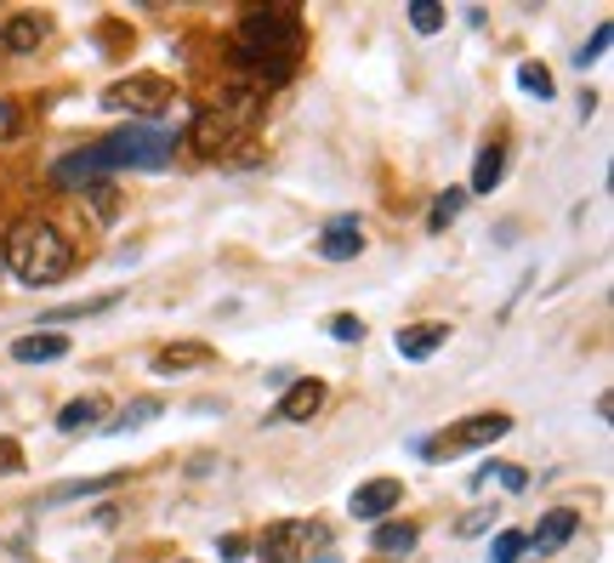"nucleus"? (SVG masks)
Segmentation results:
<instances>
[{
    "instance_id": "obj_14",
    "label": "nucleus",
    "mask_w": 614,
    "mask_h": 563,
    "mask_svg": "<svg viewBox=\"0 0 614 563\" xmlns=\"http://www.w3.org/2000/svg\"><path fill=\"white\" fill-rule=\"evenodd\" d=\"M217 353L205 347V342H177V347H160L154 353V371L160 376H188V371H199V364H211Z\"/></svg>"
},
{
    "instance_id": "obj_22",
    "label": "nucleus",
    "mask_w": 614,
    "mask_h": 563,
    "mask_svg": "<svg viewBox=\"0 0 614 563\" xmlns=\"http://www.w3.org/2000/svg\"><path fill=\"white\" fill-rule=\"evenodd\" d=\"M461 206H467V188L438 194V200H432V211H427V228H432V234H443V228H450V222L461 217Z\"/></svg>"
},
{
    "instance_id": "obj_21",
    "label": "nucleus",
    "mask_w": 614,
    "mask_h": 563,
    "mask_svg": "<svg viewBox=\"0 0 614 563\" xmlns=\"http://www.w3.org/2000/svg\"><path fill=\"white\" fill-rule=\"evenodd\" d=\"M109 308H120V290L91 296V302H75V308H52V313H46V324L57 330V324H68V319H91V313H109Z\"/></svg>"
},
{
    "instance_id": "obj_23",
    "label": "nucleus",
    "mask_w": 614,
    "mask_h": 563,
    "mask_svg": "<svg viewBox=\"0 0 614 563\" xmlns=\"http://www.w3.org/2000/svg\"><path fill=\"white\" fill-rule=\"evenodd\" d=\"M524 552H529L524 529H501V536L490 541V563H524Z\"/></svg>"
},
{
    "instance_id": "obj_11",
    "label": "nucleus",
    "mask_w": 614,
    "mask_h": 563,
    "mask_svg": "<svg viewBox=\"0 0 614 563\" xmlns=\"http://www.w3.org/2000/svg\"><path fill=\"white\" fill-rule=\"evenodd\" d=\"M443 342H450V324L443 319H432V324H404L398 336H393V347L409 358V364H421V358H432Z\"/></svg>"
},
{
    "instance_id": "obj_25",
    "label": "nucleus",
    "mask_w": 614,
    "mask_h": 563,
    "mask_svg": "<svg viewBox=\"0 0 614 563\" xmlns=\"http://www.w3.org/2000/svg\"><path fill=\"white\" fill-rule=\"evenodd\" d=\"M608 35H614V29H608V23H597V29H592V41L574 52V69H586V63H597V57L608 52Z\"/></svg>"
},
{
    "instance_id": "obj_27",
    "label": "nucleus",
    "mask_w": 614,
    "mask_h": 563,
    "mask_svg": "<svg viewBox=\"0 0 614 563\" xmlns=\"http://www.w3.org/2000/svg\"><path fill=\"white\" fill-rule=\"evenodd\" d=\"M330 336H336V342H364V319H353V313H330Z\"/></svg>"
},
{
    "instance_id": "obj_20",
    "label": "nucleus",
    "mask_w": 614,
    "mask_h": 563,
    "mask_svg": "<svg viewBox=\"0 0 614 563\" xmlns=\"http://www.w3.org/2000/svg\"><path fill=\"white\" fill-rule=\"evenodd\" d=\"M518 86L529 91V97H540V103H552V97H558V80H552V69H546V63H518Z\"/></svg>"
},
{
    "instance_id": "obj_31",
    "label": "nucleus",
    "mask_w": 614,
    "mask_h": 563,
    "mask_svg": "<svg viewBox=\"0 0 614 563\" xmlns=\"http://www.w3.org/2000/svg\"><path fill=\"white\" fill-rule=\"evenodd\" d=\"M314 563H341V558H336V552H319V558H314Z\"/></svg>"
},
{
    "instance_id": "obj_18",
    "label": "nucleus",
    "mask_w": 614,
    "mask_h": 563,
    "mask_svg": "<svg viewBox=\"0 0 614 563\" xmlns=\"http://www.w3.org/2000/svg\"><path fill=\"white\" fill-rule=\"evenodd\" d=\"M160 399H136V405H125V416H114V421H102V433L109 439H125V433H136V427H149V421H160Z\"/></svg>"
},
{
    "instance_id": "obj_26",
    "label": "nucleus",
    "mask_w": 614,
    "mask_h": 563,
    "mask_svg": "<svg viewBox=\"0 0 614 563\" xmlns=\"http://www.w3.org/2000/svg\"><path fill=\"white\" fill-rule=\"evenodd\" d=\"M495 523V501H484V507H472L461 523H456V536H484V529Z\"/></svg>"
},
{
    "instance_id": "obj_5",
    "label": "nucleus",
    "mask_w": 614,
    "mask_h": 563,
    "mask_svg": "<svg viewBox=\"0 0 614 563\" xmlns=\"http://www.w3.org/2000/svg\"><path fill=\"white\" fill-rule=\"evenodd\" d=\"M102 109L109 114H131V125H149L171 109V86L160 75H131V80H114L102 91Z\"/></svg>"
},
{
    "instance_id": "obj_2",
    "label": "nucleus",
    "mask_w": 614,
    "mask_h": 563,
    "mask_svg": "<svg viewBox=\"0 0 614 563\" xmlns=\"http://www.w3.org/2000/svg\"><path fill=\"white\" fill-rule=\"evenodd\" d=\"M301 57V18L290 7H251L239 18V69H251V86L273 91L290 80Z\"/></svg>"
},
{
    "instance_id": "obj_28",
    "label": "nucleus",
    "mask_w": 614,
    "mask_h": 563,
    "mask_svg": "<svg viewBox=\"0 0 614 563\" xmlns=\"http://www.w3.org/2000/svg\"><path fill=\"white\" fill-rule=\"evenodd\" d=\"M12 473H23V444L0 439V478H12Z\"/></svg>"
},
{
    "instance_id": "obj_4",
    "label": "nucleus",
    "mask_w": 614,
    "mask_h": 563,
    "mask_svg": "<svg viewBox=\"0 0 614 563\" xmlns=\"http://www.w3.org/2000/svg\"><path fill=\"white\" fill-rule=\"evenodd\" d=\"M512 433V416L506 410H478V416H467V421H456V427H443L438 439H427L421 450H427V461H450V455H461V450H490V444H501Z\"/></svg>"
},
{
    "instance_id": "obj_10",
    "label": "nucleus",
    "mask_w": 614,
    "mask_h": 563,
    "mask_svg": "<svg viewBox=\"0 0 614 563\" xmlns=\"http://www.w3.org/2000/svg\"><path fill=\"white\" fill-rule=\"evenodd\" d=\"M574 529H580V512L574 507H552V512H540V523L529 529V552H563L574 541Z\"/></svg>"
},
{
    "instance_id": "obj_8",
    "label": "nucleus",
    "mask_w": 614,
    "mask_h": 563,
    "mask_svg": "<svg viewBox=\"0 0 614 563\" xmlns=\"http://www.w3.org/2000/svg\"><path fill=\"white\" fill-rule=\"evenodd\" d=\"M325 382L319 376H301V382H290L285 387V399H279V410H273V421H290V427H301V421H314L319 410H325Z\"/></svg>"
},
{
    "instance_id": "obj_13",
    "label": "nucleus",
    "mask_w": 614,
    "mask_h": 563,
    "mask_svg": "<svg viewBox=\"0 0 614 563\" xmlns=\"http://www.w3.org/2000/svg\"><path fill=\"white\" fill-rule=\"evenodd\" d=\"M12 358L18 364H57V358H68V336L63 330H34V336L12 342Z\"/></svg>"
},
{
    "instance_id": "obj_3",
    "label": "nucleus",
    "mask_w": 614,
    "mask_h": 563,
    "mask_svg": "<svg viewBox=\"0 0 614 563\" xmlns=\"http://www.w3.org/2000/svg\"><path fill=\"white\" fill-rule=\"evenodd\" d=\"M0 256H7V268L23 285H57L68 268H75V251H68V240L52 222H18L7 234V245H0Z\"/></svg>"
},
{
    "instance_id": "obj_24",
    "label": "nucleus",
    "mask_w": 614,
    "mask_h": 563,
    "mask_svg": "<svg viewBox=\"0 0 614 563\" xmlns=\"http://www.w3.org/2000/svg\"><path fill=\"white\" fill-rule=\"evenodd\" d=\"M409 29H416V35H438L443 7H438V0H416V7H409Z\"/></svg>"
},
{
    "instance_id": "obj_6",
    "label": "nucleus",
    "mask_w": 614,
    "mask_h": 563,
    "mask_svg": "<svg viewBox=\"0 0 614 563\" xmlns=\"http://www.w3.org/2000/svg\"><path fill=\"white\" fill-rule=\"evenodd\" d=\"M330 541V529L319 518H285L267 523V536L256 541V563H301V552H314Z\"/></svg>"
},
{
    "instance_id": "obj_9",
    "label": "nucleus",
    "mask_w": 614,
    "mask_h": 563,
    "mask_svg": "<svg viewBox=\"0 0 614 563\" xmlns=\"http://www.w3.org/2000/svg\"><path fill=\"white\" fill-rule=\"evenodd\" d=\"M364 251V222L359 217H330L319 228V256L325 262H353Z\"/></svg>"
},
{
    "instance_id": "obj_16",
    "label": "nucleus",
    "mask_w": 614,
    "mask_h": 563,
    "mask_svg": "<svg viewBox=\"0 0 614 563\" xmlns=\"http://www.w3.org/2000/svg\"><path fill=\"white\" fill-rule=\"evenodd\" d=\"M501 172H506V143L495 137V143L478 148V159H472V188H467V194H495Z\"/></svg>"
},
{
    "instance_id": "obj_19",
    "label": "nucleus",
    "mask_w": 614,
    "mask_h": 563,
    "mask_svg": "<svg viewBox=\"0 0 614 563\" xmlns=\"http://www.w3.org/2000/svg\"><path fill=\"white\" fill-rule=\"evenodd\" d=\"M120 484H125V473H102V478H80V484H57V489H52V507H63V501H80V495L120 489Z\"/></svg>"
},
{
    "instance_id": "obj_7",
    "label": "nucleus",
    "mask_w": 614,
    "mask_h": 563,
    "mask_svg": "<svg viewBox=\"0 0 614 563\" xmlns=\"http://www.w3.org/2000/svg\"><path fill=\"white\" fill-rule=\"evenodd\" d=\"M398 501H404V484H398V478H370V484H359V489L348 495V512H353L359 523H382V518H393Z\"/></svg>"
},
{
    "instance_id": "obj_12",
    "label": "nucleus",
    "mask_w": 614,
    "mask_h": 563,
    "mask_svg": "<svg viewBox=\"0 0 614 563\" xmlns=\"http://www.w3.org/2000/svg\"><path fill=\"white\" fill-rule=\"evenodd\" d=\"M46 35H52V23L41 12H18V18H7V29H0V46L18 52V57H29V52H41Z\"/></svg>"
},
{
    "instance_id": "obj_15",
    "label": "nucleus",
    "mask_w": 614,
    "mask_h": 563,
    "mask_svg": "<svg viewBox=\"0 0 614 563\" xmlns=\"http://www.w3.org/2000/svg\"><path fill=\"white\" fill-rule=\"evenodd\" d=\"M416 541H421V529L409 523V518H382V523L370 529V547L382 552V558H398V552H409Z\"/></svg>"
},
{
    "instance_id": "obj_17",
    "label": "nucleus",
    "mask_w": 614,
    "mask_h": 563,
    "mask_svg": "<svg viewBox=\"0 0 614 563\" xmlns=\"http://www.w3.org/2000/svg\"><path fill=\"white\" fill-rule=\"evenodd\" d=\"M97 427H102V399H75V405L57 410V433H68V439H75V433H97Z\"/></svg>"
},
{
    "instance_id": "obj_30",
    "label": "nucleus",
    "mask_w": 614,
    "mask_h": 563,
    "mask_svg": "<svg viewBox=\"0 0 614 563\" xmlns=\"http://www.w3.org/2000/svg\"><path fill=\"white\" fill-rule=\"evenodd\" d=\"M0 131H12V109L7 103H0Z\"/></svg>"
},
{
    "instance_id": "obj_1",
    "label": "nucleus",
    "mask_w": 614,
    "mask_h": 563,
    "mask_svg": "<svg viewBox=\"0 0 614 563\" xmlns=\"http://www.w3.org/2000/svg\"><path fill=\"white\" fill-rule=\"evenodd\" d=\"M177 148H183V137L165 131V125H125V131H114V137H102L91 148L52 159V188H91L109 172H160V165L177 159Z\"/></svg>"
},
{
    "instance_id": "obj_29",
    "label": "nucleus",
    "mask_w": 614,
    "mask_h": 563,
    "mask_svg": "<svg viewBox=\"0 0 614 563\" xmlns=\"http://www.w3.org/2000/svg\"><path fill=\"white\" fill-rule=\"evenodd\" d=\"M217 552H222V563H245V558H251V541H245V536H222Z\"/></svg>"
}]
</instances>
